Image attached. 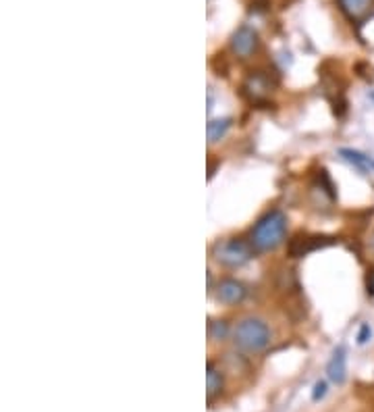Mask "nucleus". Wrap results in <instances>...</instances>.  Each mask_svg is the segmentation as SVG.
<instances>
[{"label":"nucleus","mask_w":374,"mask_h":412,"mask_svg":"<svg viewBox=\"0 0 374 412\" xmlns=\"http://www.w3.org/2000/svg\"><path fill=\"white\" fill-rule=\"evenodd\" d=\"M339 156H341L345 163H349L354 169H358L362 175H370V173H374L373 158H370V156H366V154H362V152H358V150L341 148L339 150Z\"/></svg>","instance_id":"obj_9"},{"label":"nucleus","mask_w":374,"mask_h":412,"mask_svg":"<svg viewBox=\"0 0 374 412\" xmlns=\"http://www.w3.org/2000/svg\"><path fill=\"white\" fill-rule=\"evenodd\" d=\"M235 346L243 352H262L268 343H270V329L268 325L260 319H243L237 327H235Z\"/></svg>","instance_id":"obj_2"},{"label":"nucleus","mask_w":374,"mask_h":412,"mask_svg":"<svg viewBox=\"0 0 374 412\" xmlns=\"http://www.w3.org/2000/svg\"><path fill=\"white\" fill-rule=\"evenodd\" d=\"M256 48H258V34H256L252 28H248V25L239 28V30L233 34V37H231V50H233L239 59L252 57V54L256 52Z\"/></svg>","instance_id":"obj_4"},{"label":"nucleus","mask_w":374,"mask_h":412,"mask_svg":"<svg viewBox=\"0 0 374 412\" xmlns=\"http://www.w3.org/2000/svg\"><path fill=\"white\" fill-rule=\"evenodd\" d=\"M254 246L246 244L243 240H224L221 244H217L215 248V259L231 269L243 266L246 262L252 261L254 257Z\"/></svg>","instance_id":"obj_3"},{"label":"nucleus","mask_w":374,"mask_h":412,"mask_svg":"<svg viewBox=\"0 0 374 412\" xmlns=\"http://www.w3.org/2000/svg\"><path fill=\"white\" fill-rule=\"evenodd\" d=\"M287 233V217L281 211H270L252 229V246L258 252H270L279 248Z\"/></svg>","instance_id":"obj_1"},{"label":"nucleus","mask_w":374,"mask_h":412,"mask_svg":"<svg viewBox=\"0 0 374 412\" xmlns=\"http://www.w3.org/2000/svg\"><path fill=\"white\" fill-rule=\"evenodd\" d=\"M329 244H333L329 237H296V240L289 244V254L298 259V257H306V254L312 252V250L325 248V246H329Z\"/></svg>","instance_id":"obj_8"},{"label":"nucleus","mask_w":374,"mask_h":412,"mask_svg":"<svg viewBox=\"0 0 374 412\" xmlns=\"http://www.w3.org/2000/svg\"><path fill=\"white\" fill-rule=\"evenodd\" d=\"M339 6L347 15L349 21L358 23V21H364L370 15L374 0H339Z\"/></svg>","instance_id":"obj_7"},{"label":"nucleus","mask_w":374,"mask_h":412,"mask_svg":"<svg viewBox=\"0 0 374 412\" xmlns=\"http://www.w3.org/2000/svg\"><path fill=\"white\" fill-rule=\"evenodd\" d=\"M215 296H217L219 302L233 306V304L243 302V298L248 296V290H246V286H243L241 281H237V279H223V281H219Z\"/></svg>","instance_id":"obj_5"},{"label":"nucleus","mask_w":374,"mask_h":412,"mask_svg":"<svg viewBox=\"0 0 374 412\" xmlns=\"http://www.w3.org/2000/svg\"><path fill=\"white\" fill-rule=\"evenodd\" d=\"M208 336L212 341H223L229 337V325L224 321H212L208 325Z\"/></svg>","instance_id":"obj_13"},{"label":"nucleus","mask_w":374,"mask_h":412,"mask_svg":"<svg viewBox=\"0 0 374 412\" xmlns=\"http://www.w3.org/2000/svg\"><path fill=\"white\" fill-rule=\"evenodd\" d=\"M366 286H368V294L374 298V271H370V275L366 279Z\"/></svg>","instance_id":"obj_16"},{"label":"nucleus","mask_w":374,"mask_h":412,"mask_svg":"<svg viewBox=\"0 0 374 412\" xmlns=\"http://www.w3.org/2000/svg\"><path fill=\"white\" fill-rule=\"evenodd\" d=\"M223 387H224L223 373H221L212 363H208V365H206V396H208V400L212 402V400L223 392Z\"/></svg>","instance_id":"obj_11"},{"label":"nucleus","mask_w":374,"mask_h":412,"mask_svg":"<svg viewBox=\"0 0 374 412\" xmlns=\"http://www.w3.org/2000/svg\"><path fill=\"white\" fill-rule=\"evenodd\" d=\"M370 337H373V327H370L368 323H364V325L360 327V331H358V343L364 346V343L370 341Z\"/></svg>","instance_id":"obj_14"},{"label":"nucleus","mask_w":374,"mask_h":412,"mask_svg":"<svg viewBox=\"0 0 374 412\" xmlns=\"http://www.w3.org/2000/svg\"><path fill=\"white\" fill-rule=\"evenodd\" d=\"M327 375L337 385L345 383V379H347V350H345V346H337L333 350V356L327 365Z\"/></svg>","instance_id":"obj_6"},{"label":"nucleus","mask_w":374,"mask_h":412,"mask_svg":"<svg viewBox=\"0 0 374 412\" xmlns=\"http://www.w3.org/2000/svg\"><path fill=\"white\" fill-rule=\"evenodd\" d=\"M243 90H246V94L252 98V100H264L266 96H268V92H270V81L260 73H254L248 77V81H246V86H243Z\"/></svg>","instance_id":"obj_10"},{"label":"nucleus","mask_w":374,"mask_h":412,"mask_svg":"<svg viewBox=\"0 0 374 412\" xmlns=\"http://www.w3.org/2000/svg\"><path fill=\"white\" fill-rule=\"evenodd\" d=\"M231 123H233V121H231L229 117L208 121V125H206V136H208V142H210V144H215V142H219L221 138H224V134L229 131Z\"/></svg>","instance_id":"obj_12"},{"label":"nucleus","mask_w":374,"mask_h":412,"mask_svg":"<svg viewBox=\"0 0 374 412\" xmlns=\"http://www.w3.org/2000/svg\"><path fill=\"white\" fill-rule=\"evenodd\" d=\"M370 98H373V100H374V92H373V94H370Z\"/></svg>","instance_id":"obj_18"},{"label":"nucleus","mask_w":374,"mask_h":412,"mask_svg":"<svg viewBox=\"0 0 374 412\" xmlns=\"http://www.w3.org/2000/svg\"><path fill=\"white\" fill-rule=\"evenodd\" d=\"M370 246H373V250H374V235H373V240H370Z\"/></svg>","instance_id":"obj_17"},{"label":"nucleus","mask_w":374,"mask_h":412,"mask_svg":"<svg viewBox=\"0 0 374 412\" xmlns=\"http://www.w3.org/2000/svg\"><path fill=\"white\" fill-rule=\"evenodd\" d=\"M325 396H327V381H318V383L314 385L312 400H314V402H318V400H322Z\"/></svg>","instance_id":"obj_15"}]
</instances>
